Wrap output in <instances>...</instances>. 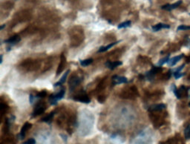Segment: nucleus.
<instances>
[{
	"mask_svg": "<svg viewBox=\"0 0 190 144\" xmlns=\"http://www.w3.org/2000/svg\"><path fill=\"white\" fill-rule=\"evenodd\" d=\"M95 124V118L90 112L83 111L77 120V128L78 134L82 137L87 136L92 132Z\"/></svg>",
	"mask_w": 190,
	"mask_h": 144,
	"instance_id": "1",
	"label": "nucleus"
},
{
	"mask_svg": "<svg viewBox=\"0 0 190 144\" xmlns=\"http://www.w3.org/2000/svg\"><path fill=\"white\" fill-rule=\"evenodd\" d=\"M36 144H56V140L51 132L42 129L35 133Z\"/></svg>",
	"mask_w": 190,
	"mask_h": 144,
	"instance_id": "2",
	"label": "nucleus"
},
{
	"mask_svg": "<svg viewBox=\"0 0 190 144\" xmlns=\"http://www.w3.org/2000/svg\"><path fill=\"white\" fill-rule=\"evenodd\" d=\"M131 144H152V134L149 129L141 130L132 138Z\"/></svg>",
	"mask_w": 190,
	"mask_h": 144,
	"instance_id": "3",
	"label": "nucleus"
},
{
	"mask_svg": "<svg viewBox=\"0 0 190 144\" xmlns=\"http://www.w3.org/2000/svg\"><path fill=\"white\" fill-rule=\"evenodd\" d=\"M65 91L64 88H62L59 92H57L55 94H51L49 97V101H50L51 104V105H56L57 104V102L59 100H62V98L65 96Z\"/></svg>",
	"mask_w": 190,
	"mask_h": 144,
	"instance_id": "4",
	"label": "nucleus"
},
{
	"mask_svg": "<svg viewBox=\"0 0 190 144\" xmlns=\"http://www.w3.org/2000/svg\"><path fill=\"white\" fill-rule=\"evenodd\" d=\"M31 126H32V124L31 123H30L28 122L25 123L23 125V126L22 127V129H21V131L20 132H19V135H18V137H19L20 140H22V139L25 138L27 132H28V130L31 128Z\"/></svg>",
	"mask_w": 190,
	"mask_h": 144,
	"instance_id": "5",
	"label": "nucleus"
},
{
	"mask_svg": "<svg viewBox=\"0 0 190 144\" xmlns=\"http://www.w3.org/2000/svg\"><path fill=\"white\" fill-rule=\"evenodd\" d=\"M181 3L182 0H179V1H176L175 3H173V4H165V5H163L162 7H161V8H162L163 10L170 11V10H174V9L177 8L178 7H179V6L181 4Z\"/></svg>",
	"mask_w": 190,
	"mask_h": 144,
	"instance_id": "6",
	"label": "nucleus"
},
{
	"mask_svg": "<svg viewBox=\"0 0 190 144\" xmlns=\"http://www.w3.org/2000/svg\"><path fill=\"white\" fill-rule=\"evenodd\" d=\"M81 78H80L79 76H74V77L71 78L69 81V85H70V90L73 91L79 84L81 82Z\"/></svg>",
	"mask_w": 190,
	"mask_h": 144,
	"instance_id": "7",
	"label": "nucleus"
},
{
	"mask_svg": "<svg viewBox=\"0 0 190 144\" xmlns=\"http://www.w3.org/2000/svg\"><path fill=\"white\" fill-rule=\"evenodd\" d=\"M74 100H76V101H79L81 102V103H90V99L88 97V95L86 94H80L77 96H75L74 97Z\"/></svg>",
	"mask_w": 190,
	"mask_h": 144,
	"instance_id": "8",
	"label": "nucleus"
},
{
	"mask_svg": "<svg viewBox=\"0 0 190 144\" xmlns=\"http://www.w3.org/2000/svg\"><path fill=\"white\" fill-rule=\"evenodd\" d=\"M113 79V83L114 85H118V84L122 83H127L128 82V79L125 76H118V75H115L112 77Z\"/></svg>",
	"mask_w": 190,
	"mask_h": 144,
	"instance_id": "9",
	"label": "nucleus"
},
{
	"mask_svg": "<svg viewBox=\"0 0 190 144\" xmlns=\"http://www.w3.org/2000/svg\"><path fill=\"white\" fill-rule=\"evenodd\" d=\"M45 111V106H43V104H39L37 105V107L34 109V112L32 113L33 117H37L39 115H42V114L44 113V112Z\"/></svg>",
	"mask_w": 190,
	"mask_h": 144,
	"instance_id": "10",
	"label": "nucleus"
},
{
	"mask_svg": "<svg viewBox=\"0 0 190 144\" xmlns=\"http://www.w3.org/2000/svg\"><path fill=\"white\" fill-rule=\"evenodd\" d=\"M167 106L164 103H159V104H155L153 106H150L149 108V112H159V111L164 110V109H166Z\"/></svg>",
	"mask_w": 190,
	"mask_h": 144,
	"instance_id": "11",
	"label": "nucleus"
},
{
	"mask_svg": "<svg viewBox=\"0 0 190 144\" xmlns=\"http://www.w3.org/2000/svg\"><path fill=\"white\" fill-rule=\"evenodd\" d=\"M123 64V62L121 61H115V62H111V61H107V62L105 63V65H106L107 68H109V69L113 70L114 69L117 67L120 66Z\"/></svg>",
	"mask_w": 190,
	"mask_h": 144,
	"instance_id": "12",
	"label": "nucleus"
},
{
	"mask_svg": "<svg viewBox=\"0 0 190 144\" xmlns=\"http://www.w3.org/2000/svg\"><path fill=\"white\" fill-rule=\"evenodd\" d=\"M183 56H184V54H182L178 55V56L174 57H172V59H169V62H167V63H168V65H169V66H174V65H175L183 57Z\"/></svg>",
	"mask_w": 190,
	"mask_h": 144,
	"instance_id": "13",
	"label": "nucleus"
},
{
	"mask_svg": "<svg viewBox=\"0 0 190 144\" xmlns=\"http://www.w3.org/2000/svg\"><path fill=\"white\" fill-rule=\"evenodd\" d=\"M21 38L18 35H15L13 37H11L10 38L7 39V40H4V43L9 45H15L20 42Z\"/></svg>",
	"mask_w": 190,
	"mask_h": 144,
	"instance_id": "14",
	"label": "nucleus"
},
{
	"mask_svg": "<svg viewBox=\"0 0 190 144\" xmlns=\"http://www.w3.org/2000/svg\"><path fill=\"white\" fill-rule=\"evenodd\" d=\"M152 31L157 32V31H159L160 30L163 29V28H166V29H169L170 28V25H167V24H164V23H158L157 25L152 26Z\"/></svg>",
	"mask_w": 190,
	"mask_h": 144,
	"instance_id": "15",
	"label": "nucleus"
},
{
	"mask_svg": "<svg viewBox=\"0 0 190 144\" xmlns=\"http://www.w3.org/2000/svg\"><path fill=\"white\" fill-rule=\"evenodd\" d=\"M65 62H66V60H65V56H64L63 54H62V56H61L60 63L59 64V66H58L57 71H56V75H57V76L59 74V73H61V72L62 71V70H63L64 66H65Z\"/></svg>",
	"mask_w": 190,
	"mask_h": 144,
	"instance_id": "16",
	"label": "nucleus"
},
{
	"mask_svg": "<svg viewBox=\"0 0 190 144\" xmlns=\"http://www.w3.org/2000/svg\"><path fill=\"white\" fill-rule=\"evenodd\" d=\"M69 72H70L69 70L66 71V72H65V73H64L63 75H62V77L60 78V79H59V80L58 81V82H56V83H55L54 85V86L57 87V86H59V85H62L63 83H65V80H66V79H67V76H68V75L69 74Z\"/></svg>",
	"mask_w": 190,
	"mask_h": 144,
	"instance_id": "17",
	"label": "nucleus"
},
{
	"mask_svg": "<svg viewBox=\"0 0 190 144\" xmlns=\"http://www.w3.org/2000/svg\"><path fill=\"white\" fill-rule=\"evenodd\" d=\"M120 41H117V42H114V43H110V44H109L108 46H102V47H100V49L98 50V52L99 53H100V52L106 51H108L109 49H110L111 48H112L114 46H115L116 44H117V43H120Z\"/></svg>",
	"mask_w": 190,
	"mask_h": 144,
	"instance_id": "18",
	"label": "nucleus"
},
{
	"mask_svg": "<svg viewBox=\"0 0 190 144\" xmlns=\"http://www.w3.org/2000/svg\"><path fill=\"white\" fill-rule=\"evenodd\" d=\"M54 112H52L51 113L48 114V115H46L45 117H44V118H43V119H41V121L42 122H45V123H51L52 121V119H53L54 118Z\"/></svg>",
	"mask_w": 190,
	"mask_h": 144,
	"instance_id": "19",
	"label": "nucleus"
},
{
	"mask_svg": "<svg viewBox=\"0 0 190 144\" xmlns=\"http://www.w3.org/2000/svg\"><path fill=\"white\" fill-rule=\"evenodd\" d=\"M160 144H183L182 142L178 138H172L165 142H161Z\"/></svg>",
	"mask_w": 190,
	"mask_h": 144,
	"instance_id": "20",
	"label": "nucleus"
},
{
	"mask_svg": "<svg viewBox=\"0 0 190 144\" xmlns=\"http://www.w3.org/2000/svg\"><path fill=\"white\" fill-rule=\"evenodd\" d=\"M92 62H93V59H92V58H89V59L83 60L80 61V65H81V66H83V67L88 66V65H91Z\"/></svg>",
	"mask_w": 190,
	"mask_h": 144,
	"instance_id": "21",
	"label": "nucleus"
},
{
	"mask_svg": "<svg viewBox=\"0 0 190 144\" xmlns=\"http://www.w3.org/2000/svg\"><path fill=\"white\" fill-rule=\"evenodd\" d=\"M169 55H167V57H164V58H162V59L158 61V62L157 65H158V66H162V65H164V64L167 63V62H169Z\"/></svg>",
	"mask_w": 190,
	"mask_h": 144,
	"instance_id": "22",
	"label": "nucleus"
},
{
	"mask_svg": "<svg viewBox=\"0 0 190 144\" xmlns=\"http://www.w3.org/2000/svg\"><path fill=\"white\" fill-rule=\"evenodd\" d=\"M131 25V21H125V22H122V23L119 24L117 26L118 29H121V28H128V27H130Z\"/></svg>",
	"mask_w": 190,
	"mask_h": 144,
	"instance_id": "23",
	"label": "nucleus"
},
{
	"mask_svg": "<svg viewBox=\"0 0 190 144\" xmlns=\"http://www.w3.org/2000/svg\"><path fill=\"white\" fill-rule=\"evenodd\" d=\"M172 91H173V92H174L175 97H177L178 99L181 98V95H180V91H178V88H176L175 85H172Z\"/></svg>",
	"mask_w": 190,
	"mask_h": 144,
	"instance_id": "24",
	"label": "nucleus"
},
{
	"mask_svg": "<svg viewBox=\"0 0 190 144\" xmlns=\"http://www.w3.org/2000/svg\"><path fill=\"white\" fill-rule=\"evenodd\" d=\"M187 30H190V26L189 25H179L177 28V31H187Z\"/></svg>",
	"mask_w": 190,
	"mask_h": 144,
	"instance_id": "25",
	"label": "nucleus"
},
{
	"mask_svg": "<svg viewBox=\"0 0 190 144\" xmlns=\"http://www.w3.org/2000/svg\"><path fill=\"white\" fill-rule=\"evenodd\" d=\"M184 74H185L184 73H181L180 71H175L174 73H173V75H174L175 78L176 79H179V78L182 77V76H183Z\"/></svg>",
	"mask_w": 190,
	"mask_h": 144,
	"instance_id": "26",
	"label": "nucleus"
},
{
	"mask_svg": "<svg viewBox=\"0 0 190 144\" xmlns=\"http://www.w3.org/2000/svg\"><path fill=\"white\" fill-rule=\"evenodd\" d=\"M184 135L186 139H190V127L188 126L184 131Z\"/></svg>",
	"mask_w": 190,
	"mask_h": 144,
	"instance_id": "27",
	"label": "nucleus"
},
{
	"mask_svg": "<svg viewBox=\"0 0 190 144\" xmlns=\"http://www.w3.org/2000/svg\"><path fill=\"white\" fill-rule=\"evenodd\" d=\"M46 94H47V93H46V91H41V92L38 93V94L36 95V97H37V98H41V97H45L46 96Z\"/></svg>",
	"mask_w": 190,
	"mask_h": 144,
	"instance_id": "28",
	"label": "nucleus"
},
{
	"mask_svg": "<svg viewBox=\"0 0 190 144\" xmlns=\"http://www.w3.org/2000/svg\"><path fill=\"white\" fill-rule=\"evenodd\" d=\"M22 144H36V140L35 138H30L28 140L24 142Z\"/></svg>",
	"mask_w": 190,
	"mask_h": 144,
	"instance_id": "29",
	"label": "nucleus"
},
{
	"mask_svg": "<svg viewBox=\"0 0 190 144\" xmlns=\"http://www.w3.org/2000/svg\"><path fill=\"white\" fill-rule=\"evenodd\" d=\"M36 99H37L36 95H34V94H30L29 95V102L31 103V104H33V103H34Z\"/></svg>",
	"mask_w": 190,
	"mask_h": 144,
	"instance_id": "30",
	"label": "nucleus"
},
{
	"mask_svg": "<svg viewBox=\"0 0 190 144\" xmlns=\"http://www.w3.org/2000/svg\"><path fill=\"white\" fill-rule=\"evenodd\" d=\"M1 61H0V63H1V62H2V61H3V56L2 55H1Z\"/></svg>",
	"mask_w": 190,
	"mask_h": 144,
	"instance_id": "31",
	"label": "nucleus"
},
{
	"mask_svg": "<svg viewBox=\"0 0 190 144\" xmlns=\"http://www.w3.org/2000/svg\"><path fill=\"white\" fill-rule=\"evenodd\" d=\"M4 25H1V30H2V29H3V28H4Z\"/></svg>",
	"mask_w": 190,
	"mask_h": 144,
	"instance_id": "32",
	"label": "nucleus"
},
{
	"mask_svg": "<svg viewBox=\"0 0 190 144\" xmlns=\"http://www.w3.org/2000/svg\"><path fill=\"white\" fill-rule=\"evenodd\" d=\"M189 106H190V102H189Z\"/></svg>",
	"mask_w": 190,
	"mask_h": 144,
	"instance_id": "33",
	"label": "nucleus"
},
{
	"mask_svg": "<svg viewBox=\"0 0 190 144\" xmlns=\"http://www.w3.org/2000/svg\"><path fill=\"white\" fill-rule=\"evenodd\" d=\"M189 46H190V42H189Z\"/></svg>",
	"mask_w": 190,
	"mask_h": 144,
	"instance_id": "34",
	"label": "nucleus"
},
{
	"mask_svg": "<svg viewBox=\"0 0 190 144\" xmlns=\"http://www.w3.org/2000/svg\"><path fill=\"white\" fill-rule=\"evenodd\" d=\"M78 144H81V143H78Z\"/></svg>",
	"mask_w": 190,
	"mask_h": 144,
	"instance_id": "35",
	"label": "nucleus"
},
{
	"mask_svg": "<svg viewBox=\"0 0 190 144\" xmlns=\"http://www.w3.org/2000/svg\"><path fill=\"white\" fill-rule=\"evenodd\" d=\"M189 15H190V13H189Z\"/></svg>",
	"mask_w": 190,
	"mask_h": 144,
	"instance_id": "36",
	"label": "nucleus"
}]
</instances>
